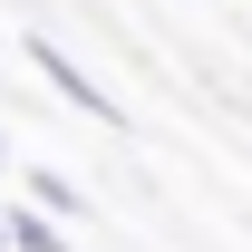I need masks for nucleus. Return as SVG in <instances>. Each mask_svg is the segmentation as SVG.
<instances>
[{
    "label": "nucleus",
    "instance_id": "obj_1",
    "mask_svg": "<svg viewBox=\"0 0 252 252\" xmlns=\"http://www.w3.org/2000/svg\"><path fill=\"white\" fill-rule=\"evenodd\" d=\"M30 68H39V78H49V88L68 97V107H78V117H97V126H107V136H117V126H126V107H117V97H107V88H97V78H88V68H78V59H68V49H49V39H30Z\"/></svg>",
    "mask_w": 252,
    "mask_h": 252
},
{
    "label": "nucleus",
    "instance_id": "obj_2",
    "mask_svg": "<svg viewBox=\"0 0 252 252\" xmlns=\"http://www.w3.org/2000/svg\"><path fill=\"white\" fill-rule=\"evenodd\" d=\"M0 223H10V252H68V233L49 214H0Z\"/></svg>",
    "mask_w": 252,
    "mask_h": 252
},
{
    "label": "nucleus",
    "instance_id": "obj_3",
    "mask_svg": "<svg viewBox=\"0 0 252 252\" xmlns=\"http://www.w3.org/2000/svg\"><path fill=\"white\" fill-rule=\"evenodd\" d=\"M30 194L49 204V214H78V185H68V175H49V165H30Z\"/></svg>",
    "mask_w": 252,
    "mask_h": 252
},
{
    "label": "nucleus",
    "instance_id": "obj_4",
    "mask_svg": "<svg viewBox=\"0 0 252 252\" xmlns=\"http://www.w3.org/2000/svg\"><path fill=\"white\" fill-rule=\"evenodd\" d=\"M0 252H10V223H0Z\"/></svg>",
    "mask_w": 252,
    "mask_h": 252
}]
</instances>
